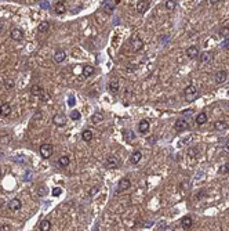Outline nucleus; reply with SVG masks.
Here are the masks:
<instances>
[{"label": "nucleus", "instance_id": "31", "mask_svg": "<svg viewBox=\"0 0 229 231\" xmlns=\"http://www.w3.org/2000/svg\"><path fill=\"white\" fill-rule=\"evenodd\" d=\"M80 118H82V115H80L79 111H76V109L71 111V119H72V120H79Z\"/></svg>", "mask_w": 229, "mask_h": 231}, {"label": "nucleus", "instance_id": "27", "mask_svg": "<svg viewBox=\"0 0 229 231\" xmlns=\"http://www.w3.org/2000/svg\"><path fill=\"white\" fill-rule=\"evenodd\" d=\"M206 122H207V115L204 114V112H200V114L196 116V123H197V125H204Z\"/></svg>", "mask_w": 229, "mask_h": 231}, {"label": "nucleus", "instance_id": "16", "mask_svg": "<svg viewBox=\"0 0 229 231\" xmlns=\"http://www.w3.org/2000/svg\"><path fill=\"white\" fill-rule=\"evenodd\" d=\"M65 58H66V53L63 50H57L54 53V61L58 62V64H59V62H63Z\"/></svg>", "mask_w": 229, "mask_h": 231}, {"label": "nucleus", "instance_id": "43", "mask_svg": "<svg viewBox=\"0 0 229 231\" xmlns=\"http://www.w3.org/2000/svg\"><path fill=\"white\" fill-rule=\"evenodd\" d=\"M208 2H210V4H212V6H215V4L219 3V0H208Z\"/></svg>", "mask_w": 229, "mask_h": 231}, {"label": "nucleus", "instance_id": "22", "mask_svg": "<svg viewBox=\"0 0 229 231\" xmlns=\"http://www.w3.org/2000/svg\"><path fill=\"white\" fill-rule=\"evenodd\" d=\"M214 129L218 131H222L228 129V125L225 122H222V120H217V122H214Z\"/></svg>", "mask_w": 229, "mask_h": 231}, {"label": "nucleus", "instance_id": "10", "mask_svg": "<svg viewBox=\"0 0 229 231\" xmlns=\"http://www.w3.org/2000/svg\"><path fill=\"white\" fill-rule=\"evenodd\" d=\"M21 206H22V203H21V201H19L18 198H14V199H11L10 202H8V209H10V210H13V212L19 210V209H21Z\"/></svg>", "mask_w": 229, "mask_h": 231}, {"label": "nucleus", "instance_id": "46", "mask_svg": "<svg viewBox=\"0 0 229 231\" xmlns=\"http://www.w3.org/2000/svg\"><path fill=\"white\" fill-rule=\"evenodd\" d=\"M2 29H3V22H0V32H2Z\"/></svg>", "mask_w": 229, "mask_h": 231}, {"label": "nucleus", "instance_id": "47", "mask_svg": "<svg viewBox=\"0 0 229 231\" xmlns=\"http://www.w3.org/2000/svg\"><path fill=\"white\" fill-rule=\"evenodd\" d=\"M228 96H229V92H228Z\"/></svg>", "mask_w": 229, "mask_h": 231}, {"label": "nucleus", "instance_id": "4", "mask_svg": "<svg viewBox=\"0 0 229 231\" xmlns=\"http://www.w3.org/2000/svg\"><path fill=\"white\" fill-rule=\"evenodd\" d=\"M130 186H131V181H130V178H127V177L121 178V180L119 181V184H117V190H116V192H117V194L124 192L126 190L130 188Z\"/></svg>", "mask_w": 229, "mask_h": 231}, {"label": "nucleus", "instance_id": "28", "mask_svg": "<svg viewBox=\"0 0 229 231\" xmlns=\"http://www.w3.org/2000/svg\"><path fill=\"white\" fill-rule=\"evenodd\" d=\"M109 92L110 93H117L119 92V82L117 80H110L109 82Z\"/></svg>", "mask_w": 229, "mask_h": 231}, {"label": "nucleus", "instance_id": "18", "mask_svg": "<svg viewBox=\"0 0 229 231\" xmlns=\"http://www.w3.org/2000/svg\"><path fill=\"white\" fill-rule=\"evenodd\" d=\"M43 92L44 90L40 84H33V86L30 87V93H32V96H35V97H40Z\"/></svg>", "mask_w": 229, "mask_h": 231}, {"label": "nucleus", "instance_id": "15", "mask_svg": "<svg viewBox=\"0 0 229 231\" xmlns=\"http://www.w3.org/2000/svg\"><path fill=\"white\" fill-rule=\"evenodd\" d=\"M131 47L134 51H139L143 47V42L139 39V37H134V39L131 40Z\"/></svg>", "mask_w": 229, "mask_h": 231}, {"label": "nucleus", "instance_id": "14", "mask_svg": "<svg viewBox=\"0 0 229 231\" xmlns=\"http://www.w3.org/2000/svg\"><path fill=\"white\" fill-rule=\"evenodd\" d=\"M52 122H54L55 126H65L66 125V118L63 116V115H54V118H52Z\"/></svg>", "mask_w": 229, "mask_h": 231}, {"label": "nucleus", "instance_id": "19", "mask_svg": "<svg viewBox=\"0 0 229 231\" xmlns=\"http://www.w3.org/2000/svg\"><path fill=\"white\" fill-rule=\"evenodd\" d=\"M141 158H142V152L137 150V151H134V152L131 154V158H130V161H131L132 165H137L138 162L141 161Z\"/></svg>", "mask_w": 229, "mask_h": 231}, {"label": "nucleus", "instance_id": "3", "mask_svg": "<svg viewBox=\"0 0 229 231\" xmlns=\"http://www.w3.org/2000/svg\"><path fill=\"white\" fill-rule=\"evenodd\" d=\"M121 162L120 159L117 158V156L115 155H110L106 158V162H105V166L108 167V169H117V167H120Z\"/></svg>", "mask_w": 229, "mask_h": 231}, {"label": "nucleus", "instance_id": "11", "mask_svg": "<svg viewBox=\"0 0 229 231\" xmlns=\"http://www.w3.org/2000/svg\"><path fill=\"white\" fill-rule=\"evenodd\" d=\"M11 112H13V108H11V105L8 103H4L0 105V115L2 116H10Z\"/></svg>", "mask_w": 229, "mask_h": 231}, {"label": "nucleus", "instance_id": "32", "mask_svg": "<svg viewBox=\"0 0 229 231\" xmlns=\"http://www.w3.org/2000/svg\"><path fill=\"white\" fill-rule=\"evenodd\" d=\"M175 0H166V9L167 10H173L175 7Z\"/></svg>", "mask_w": 229, "mask_h": 231}, {"label": "nucleus", "instance_id": "36", "mask_svg": "<svg viewBox=\"0 0 229 231\" xmlns=\"http://www.w3.org/2000/svg\"><path fill=\"white\" fill-rule=\"evenodd\" d=\"M219 173H222V174H225V173H229V163L222 165V166L219 167Z\"/></svg>", "mask_w": 229, "mask_h": 231}, {"label": "nucleus", "instance_id": "34", "mask_svg": "<svg viewBox=\"0 0 229 231\" xmlns=\"http://www.w3.org/2000/svg\"><path fill=\"white\" fill-rule=\"evenodd\" d=\"M157 228H159L160 231H164V230H170V228L167 227V223H166V221H159V223H157Z\"/></svg>", "mask_w": 229, "mask_h": 231}, {"label": "nucleus", "instance_id": "17", "mask_svg": "<svg viewBox=\"0 0 229 231\" xmlns=\"http://www.w3.org/2000/svg\"><path fill=\"white\" fill-rule=\"evenodd\" d=\"M138 130H139V133L141 134H145V133H148V130H149V122L146 119H142L139 122V125H138Z\"/></svg>", "mask_w": 229, "mask_h": 231}, {"label": "nucleus", "instance_id": "35", "mask_svg": "<svg viewBox=\"0 0 229 231\" xmlns=\"http://www.w3.org/2000/svg\"><path fill=\"white\" fill-rule=\"evenodd\" d=\"M219 35L225 39V37H229V28H222L219 31Z\"/></svg>", "mask_w": 229, "mask_h": 231}, {"label": "nucleus", "instance_id": "30", "mask_svg": "<svg viewBox=\"0 0 229 231\" xmlns=\"http://www.w3.org/2000/svg\"><path fill=\"white\" fill-rule=\"evenodd\" d=\"M102 120H104V115H102V114L97 112V114L93 115V122L94 123H99V122H102Z\"/></svg>", "mask_w": 229, "mask_h": 231}, {"label": "nucleus", "instance_id": "42", "mask_svg": "<svg viewBox=\"0 0 229 231\" xmlns=\"http://www.w3.org/2000/svg\"><path fill=\"white\" fill-rule=\"evenodd\" d=\"M68 104H69V105H71V107H73V105H74V98H73V97H69Z\"/></svg>", "mask_w": 229, "mask_h": 231}, {"label": "nucleus", "instance_id": "5", "mask_svg": "<svg viewBox=\"0 0 229 231\" xmlns=\"http://www.w3.org/2000/svg\"><path fill=\"white\" fill-rule=\"evenodd\" d=\"M199 60H200V62H203V64H211V62L214 61V53H212V51H203V53L200 54V57H199Z\"/></svg>", "mask_w": 229, "mask_h": 231}, {"label": "nucleus", "instance_id": "1", "mask_svg": "<svg viewBox=\"0 0 229 231\" xmlns=\"http://www.w3.org/2000/svg\"><path fill=\"white\" fill-rule=\"evenodd\" d=\"M184 94H185V98H186V101H193L197 98V89H196V86H193V84H189L188 87H185L184 90Z\"/></svg>", "mask_w": 229, "mask_h": 231}, {"label": "nucleus", "instance_id": "9", "mask_svg": "<svg viewBox=\"0 0 229 231\" xmlns=\"http://www.w3.org/2000/svg\"><path fill=\"white\" fill-rule=\"evenodd\" d=\"M228 79V72L226 71H218L217 73H215V76H214V80H215V83H223V82Z\"/></svg>", "mask_w": 229, "mask_h": 231}, {"label": "nucleus", "instance_id": "38", "mask_svg": "<svg viewBox=\"0 0 229 231\" xmlns=\"http://www.w3.org/2000/svg\"><path fill=\"white\" fill-rule=\"evenodd\" d=\"M61 192H62V190H61L59 187H55V188H52V195H54V197H59Z\"/></svg>", "mask_w": 229, "mask_h": 231}, {"label": "nucleus", "instance_id": "40", "mask_svg": "<svg viewBox=\"0 0 229 231\" xmlns=\"http://www.w3.org/2000/svg\"><path fill=\"white\" fill-rule=\"evenodd\" d=\"M222 46L223 49H229V37H225V39H223V42H222Z\"/></svg>", "mask_w": 229, "mask_h": 231}, {"label": "nucleus", "instance_id": "37", "mask_svg": "<svg viewBox=\"0 0 229 231\" xmlns=\"http://www.w3.org/2000/svg\"><path fill=\"white\" fill-rule=\"evenodd\" d=\"M39 98H40V100L43 101V103H46V101H48V98H50V94H47L46 92H43V93H41V96H40V97H39Z\"/></svg>", "mask_w": 229, "mask_h": 231}, {"label": "nucleus", "instance_id": "23", "mask_svg": "<svg viewBox=\"0 0 229 231\" xmlns=\"http://www.w3.org/2000/svg\"><path fill=\"white\" fill-rule=\"evenodd\" d=\"M82 139L84 140L86 143H90L91 140H93V131L88 130V129H86V130H83L82 133Z\"/></svg>", "mask_w": 229, "mask_h": 231}, {"label": "nucleus", "instance_id": "7", "mask_svg": "<svg viewBox=\"0 0 229 231\" xmlns=\"http://www.w3.org/2000/svg\"><path fill=\"white\" fill-rule=\"evenodd\" d=\"M10 37L13 40H15V42H19V40L24 39V32H22V29H19V28H13L10 32Z\"/></svg>", "mask_w": 229, "mask_h": 231}, {"label": "nucleus", "instance_id": "8", "mask_svg": "<svg viewBox=\"0 0 229 231\" xmlns=\"http://www.w3.org/2000/svg\"><path fill=\"white\" fill-rule=\"evenodd\" d=\"M149 9V2L148 0H139L137 3V13L138 14H145V11Z\"/></svg>", "mask_w": 229, "mask_h": 231}, {"label": "nucleus", "instance_id": "45", "mask_svg": "<svg viewBox=\"0 0 229 231\" xmlns=\"http://www.w3.org/2000/svg\"><path fill=\"white\" fill-rule=\"evenodd\" d=\"M155 140H156L155 137H151V139H149V143H151V144H155Z\"/></svg>", "mask_w": 229, "mask_h": 231}, {"label": "nucleus", "instance_id": "24", "mask_svg": "<svg viewBox=\"0 0 229 231\" xmlns=\"http://www.w3.org/2000/svg\"><path fill=\"white\" fill-rule=\"evenodd\" d=\"M93 73H94V68L91 65H84L83 67V76L84 78H90Z\"/></svg>", "mask_w": 229, "mask_h": 231}, {"label": "nucleus", "instance_id": "44", "mask_svg": "<svg viewBox=\"0 0 229 231\" xmlns=\"http://www.w3.org/2000/svg\"><path fill=\"white\" fill-rule=\"evenodd\" d=\"M41 118V112H37V114H35V119H40Z\"/></svg>", "mask_w": 229, "mask_h": 231}, {"label": "nucleus", "instance_id": "13", "mask_svg": "<svg viewBox=\"0 0 229 231\" xmlns=\"http://www.w3.org/2000/svg\"><path fill=\"white\" fill-rule=\"evenodd\" d=\"M54 11H55V14H58V15L65 14L66 13L65 3H63V2H57V3L54 4Z\"/></svg>", "mask_w": 229, "mask_h": 231}, {"label": "nucleus", "instance_id": "33", "mask_svg": "<svg viewBox=\"0 0 229 231\" xmlns=\"http://www.w3.org/2000/svg\"><path fill=\"white\" fill-rule=\"evenodd\" d=\"M197 154H199L197 148H190L189 152H188V156H189V158H196V156H197Z\"/></svg>", "mask_w": 229, "mask_h": 231}, {"label": "nucleus", "instance_id": "29", "mask_svg": "<svg viewBox=\"0 0 229 231\" xmlns=\"http://www.w3.org/2000/svg\"><path fill=\"white\" fill-rule=\"evenodd\" d=\"M123 134H124V139H126L127 141H132V140L135 139V134L132 133V130H126Z\"/></svg>", "mask_w": 229, "mask_h": 231}, {"label": "nucleus", "instance_id": "39", "mask_svg": "<svg viewBox=\"0 0 229 231\" xmlns=\"http://www.w3.org/2000/svg\"><path fill=\"white\" fill-rule=\"evenodd\" d=\"M98 187H93V188L90 190V191H88V195H90V197H93V195H95L97 192H98Z\"/></svg>", "mask_w": 229, "mask_h": 231}, {"label": "nucleus", "instance_id": "21", "mask_svg": "<svg viewBox=\"0 0 229 231\" xmlns=\"http://www.w3.org/2000/svg\"><path fill=\"white\" fill-rule=\"evenodd\" d=\"M69 163H71V158H69V156H66V155L61 156V158L58 159V165H59L61 167H68Z\"/></svg>", "mask_w": 229, "mask_h": 231}, {"label": "nucleus", "instance_id": "25", "mask_svg": "<svg viewBox=\"0 0 229 231\" xmlns=\"http://www.w3.org/2000/svg\"><path fill=\"white\" fill-rule=\"evenodd\" d=\"M39 228H40V231H48L51 230V223H50V220H41L40 225H39Z\"/></svg>", "mask_w": 229, "mask_h": 231}, {"label": "nucleus", "instance_id": "20", "mask_svg": "<svg viewBox=\"0 0 229 231\" xmlns=\"http://www.w3.org/2000/svg\"><path fill=\"white\" fill-rule=\"evenodd\" d=\"M181 227L184 228V230H188V228L192 227V217H189V216L182 217V220H181Z\"/></svg>", "mask_w": 229, "mask_h": 231}, {"label": "nucleus", "instance_id": "12", "mask_svg": "<svg viewBox=\"0 0 229 231\" xmlns=\"http://www.w3.org/2000/svg\"><path fill=\"white\" fill-rule=\"evenodd\" d=\"M186 56H188V58H190V60L197 58V57H199V49L196 47V46H190V47H188L186 49Z\"/></svg>", "mask_w": 229, "mask_h": 231}, {"label": "nucleus", "instance_id": "6", "mask_svg": "<svg viewBox=\"0 0 229 231\" xmlns=\"http://www.w3.org/2000/svg\"><path fill=\"white\" fill-rule=\"evenodd\" d=\"M174 127H175L177 131H184V130H188V129H189V123H188L184 118H179V119L175 120Z\"/></svg>", "mask_w": 229, "mask_h": 231}, {"label": "nucleus", "instance_id": "26", "mask_svg": "<svg viewBox=\"0 0 229 231\" xmlns=\"http://www.w3.org/2000/svg\"><path fill=\"white\" fill-rule=\"evenodd\" d=\"M48 29H50V24L47 22V21L40 22V24H39V26H37V31L40 32V33H44V32H47Z\"/></svg>", "mask_w": 229, "mask_h": 231}, {"label": "nucleus", "instance_id": "41", "mask_svg": "<svg viewBox=\"0 0 229 231\" xmlns=\"http://www.w3.org/2000/svg\"><path fill=\"white\" fill-rule=\"evenodd\" d=\"M8 230H11V227L8 224H2V225H0V231H8Z\"/></svg>", "mask_w": 229, "mask_h": 231}, {"label": "nucleus", "instance_id": "2", "mask_svg": "<svg viewBox=\"0 0 229 231\" xmlns=\"http://www.w3.org/2000/svg\"><path fill=\"white\" fill-rule=\"evenodd\" d=\"M40 155L41 158L44 159H48L50 156L52 155V152H54V147H52V144H48V143H44V144L40 145Z\"/></svg>", "mask_w": 229, "mask_h": 231}]
</instances>
